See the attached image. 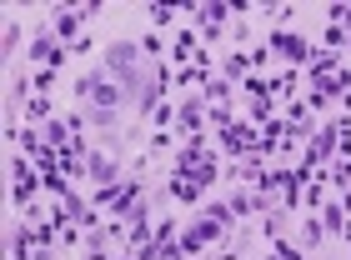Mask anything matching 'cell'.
I'll return each instance as SVG.
<instances>
[{"label":"cell","mask_w":351,"mask_h":260,"mask_svg":"<svg viewBox=\"0 0 351 260\" xmlns=\"http://www.w3.org/2000/svg\"><path fill=\"white\" fill-rule=\"evenodd\" d=\"M106 70L125 90V105H136L141 116H156L161 90H156V70H146V51H141V40H110L106 45Z\"/></svg>","instance_id":"obj_1"},{"label":"cell","mask_w":351,"mask_h":260,"mask_svg":"<svg viewBox=\"0 0 351 260\" xmlns=\"http://www.w3.org/2000/svg\"><path fill=\"white\" fill-rule=\"evenodd\" d=\"M75 95L86 101V120L101 125L106 135H116V120H121V105H125V90L110 80L106 65H90V70L75 80Z\"/></svg>","instance_id":"obj_2"},{"label":"cell","mask_w":351,"mask_h":260,"mask_svg":"<svg viewBox=\"0 0 351 260\" xmlns=\"http://www.w3.org/2000/svg\"><path fill=\"white\" fill-rule=\"evenodd\" d=\"M36 190H45L40 166H36L30 155L15 151V155H10V205H15V210H30V205H36Z\"/></svg>","instance_id":"obj_3"},{"label":"cell","mask_w":351,"mask_h":260,"mask_svg":"<svg viewBox=\"0 0 351 260\" xmlns=\"http://www.w3.org/2000/svg\"><path fill=\"white\" fill-rule=\"evenodd\" d=\"M101 10H106L101 0H86V5H75V10H71V5H60V10H56V21H51V36H56L60 45H81V40H86V36H81V25L90 21V15H101Z\"/></svg>","instance_id":"obj_4"},{"label":"cell","mask_w":351,"mask_h":260,"mask_svg":"<svg viewBox=\"0 0 351 260\" xmlns=\"http://www.w3.org/2000/svg\"><path fill=\"white\" fill-rule=\"evenodd\" d=\"M266 51L286 60V70H301V65H311V40L296 36V30H266Z\"/></svg>","instance_id":"obj_5"},{"label":"cell","mask_w":351,"mask_h":260,"mask_svg":"<svg viewBox=\"0 0 351 260\" xmlns=\"http://www.w3.org/2000/svg\"><path fill=\"white\" fill-rule=\"evenodd\" d=\"M136 260H186L181 255V225L176 220H156V235L141 250H131Z\"/></svg>","instance_id":"obj_6"},{"label":"cell","mask_w":351,"mask_h":260,"mask_svg":"<svg viewBox=\"0 0 351 260\" xmlns=\"http://www.w3.org/2000/svg\"><path fill=\"white\" fill-rule=\"evenodd\" d=\"M186 15L201 25V40H221V36H226V25L236 21L226 0H206V5H186Z\"/></svg>","instance_id":"obj_7"},{"label":"cell","mask_w":351,"mask_h":260,"mask_svg":"<svg viewBox=\"0 0 351 260\" xmlns=\"http://www.w3.org/2000/svg\"><path fill=\"white\" fill-rule=\"evenodd\" d=\"M216 145H226L231 160H251V155H256V145H261V130L251 120H231L226 130H216Z\"/></svg>","instance_id":"obj_8"},{"label":"cell","mask_w":351,"mask_h":260,"mask_svg":"<svg viewBox=\"0 0 351 260\" xmlns=\"http://www.w3.org/2000/svg\"><path fill=\"white\" fill-rule=\"evenodd\" d=\"M221 235H226V225H221V220H211V216H196V220H191L186 231H181V255H186V260H196V250L216 246Z\"/></svg>","instance_id":"obj_9"},{"label":"cell","mask_w":351,"mask_h":260,"mask_svg":"<svg viewBox=\"0 0 351 260\" xmlns=\"http://www.w3.org/2000/svg\"><path fill=\"white\" fill-rule=\"evenodd\" d=\"M151 235H156V231H151V200H141V205L131 210V216H125V246L141 250Z\"/></svg>","instance_id":"obj_10"},{"label":"cell","mask_w":351,"mask_h":260,"mask_svg":"<svg viewBox=\"0 0 351 260\" xmlns=\"http://www.w3.org/2000/svg\"><path fill=\"white\" fill-rule=\"evenodd\" d=\"M176 125L186 130V140L201 135V125H206V101H201V95H186V101L176 105Z\"/></svg>","instance_id":"obj_11"},{"label":"cell","mask_w":351,"mask_h":260,"mask_svg":"<svg viewBox=\"0 0 351 260\" xmlns=\"http://www.w3.org/2000/svg\"><path fill=\"white\" fill-rule=\"evenodd\" d=\"M206 160H211V145H206L201 135H191L181 151H176V175H191L196 166H206Z\"/></svg>","instance_id":"obj_12"},{"label":"cell","mask_w":351,"mask_h":260,"mask_svg":"<svg viewBox=\"0 0 351 260\" xmlns=\"http://www.w3.org/2000/svg\"><path fill=\"white\" fill-rule=\"evenodd\" d=\"M201 55V36L191 25H181V36H176V45H171V65H186V60H196Z\"/></svg>","instance_id":"obj_13"},{"label":"cell","mask_w":351,"mask_h":260,"mask_svg":"<svg viewBox=\"0 0 351 260\" xmlns=\"http://www.w3.org/2000/svg\"><path fill=\"white\" fill-rule=\"evenodd\" d=\"M36 250V225H10V260H30Z\"/></svg>","instance_id":"obj_14"},{"label":"cell","mask_w":351,"mask_h":260,"mask_svg":"<svg viewBox=\"0 0 351 260\" xmlns=\"http://www.w3.org/2000/svg\"><path fill=\"white\" fill-rule=\"evenodd\" d=\"M306 70H311V86H322L326 75H337V70H341V55H331V51H311V65H306Z\"/></svg>","instance_id":"obj_15"},{"label":"cell","mask_w":351,"mask_h":260,"mask_svg":"<svg viewBox=\"0 0 351 260\" xmlns=\"http://www.w3.org/2000/svg\"><path fill=\"white\" fill-rule=\"evenodd\" d=\"M246 75H251V55L231 51L226 60H221V80H231V86H246Z\"/></svg>","instance_id":"obj_16"},{"label":"cell","mask_w":351,"mask_h":260,"mask_svg":"<svg viewBox=\"0 0 351 260\" xmlns=\"http://www.w3.org/2000/svg\"><path fill=\"white\" fill-rule=\"evenodd\" d=\"M166 195H171V200H181V205H196V200H201L206 190H201L196 181H191V175H171V185H166Z\"/></svg>","instance_id":"obj_17"},{"label":"cell","mask_w":351,"mask_h":260,"mask_svg":"<svg viewBox=\"0 0 351 260\" xmlns=\"http://www.w3.org/2000/svg\"><path fill=\"white\" fill-rule=\"evenodd\" d=\"M322 231L326 235H346V205L341 200H326L322 205Z\"/></svg>","instance_id":"obj_18"},{"label":"cell","mask_w":351,"mask_h":260,"mask_svg":"<svg viewBox=\"0 0 351 260\" xmlns=\"http://www.w3.org/2000/svg\"><path fill=\"white\" fill-rule=\"evenodd\" d=\"M322 240H326V231H322V216H311V210H306V220H301V250H316V246H322Z\"/></svg>","instance_id":"obj_19"},{"label":"cell","mask_w":351,"mask_h":260,"mask_svg":"<svg viewBox=\"0 0 351 260\" xmlns=\"http://www.w3.org/2000/svg\"><path fill=\"white\" fill-rule=\"evenodd\" d=\"M201 101H206V105H226V101H231V80L211 75V80L201 86Z\"/></svg>","instance_id":"obj_20"},{"label":"cell","mask_w":351,"mask_h":260,"mask_svg":"<svg viewBox=\"0 0 351 260\" xmlns=\"http://www.w3.org/2000/svg\"><path fill=\"white\" fill-rule=\"evenodd\" d=\"M21 40H25V30H21V21H5V40H0V60H15V51H21Z\"/></svg>","instance_id":"obj_21"},{"label":"cell","mask_w":351,"mask_h":260,"mask_svg":"<svg viewBox=\"0 0 351 260\" xmlns=\"http://www.w3.org/2000/svg\"><path fill=\"white\" fill-rule=\"evenodd\" d=\"M322 40H326V51H331V55H341L346 45H351V30H341V25H326V30H322Z\"/></svg>","instance_id":"obj_22"},{"label":"cell","mask_w":351,"mask_h":260,"mask_svg":"<svg viewBox=\"0 0 351 260\" xmlns=\"http://www.w3.org/2000/svg\"><path fill=\"white\" fill-rule=\"evenodd\" d=\"M246 120L256 125V130L271 125V120H276V116H271V101H246Z\"/></svg>","instance_id":"obj_23"},{"label":"cell","mask_w":351,"mask_h":260,"mask_svg":"<svg viewBox=\"0 0 351 260\" xmlns=\"http://www.w3.org/2000/svg\"><path fill=\"white\" fill-rule=\"evenodd\" d=\"M296 80H301V70H281V75H271V101H276V95H291V90H296Z\"/></svg>","instance_id":"obj_24"},{"label":"cell","mask_w":351,"mask_h":260,"mask_svg":"<svg viewBox=\"0 0 351 260\" xmlns=\"http://www.w3.org/2000/svg\"><path fill=\"white\" fill-rule=\"evenodd\" d=\"M25 116H30V125H45V120H56V116H51V101H45V95H36V101L25 105Z\"/></svg>","instance_id":"obj_25"},{"label":"cell","mask_w":351,"mask_h":260,"mask_svg":"<svg viewBox=\"0 0 351 260\" xmlns=\"http://www.w3.org/2000/svg\"><path fill=\"white\" fill-rule=\"evenodd\" d=\"M146 15H151V30H156V25H171L176 15H186V10H181V5H151Z\"/></svg>","instance_id":"obj_26"},{"label":"cell","mask_w":351,"mask_h":260,"mask_svg":"<svg viewBox=\"0 0 351 260\" xmlns=\"http://www.w3.org/2000/svg\"><path fill=\"white\" fill-rule=\"evenodd\" d=\"M201 216H211V220H221V225H231V220H236V210H231L226 200H211V205L201 210Z\"/></svg>","instance_id":"obj_27"},{"label":"cell","mask_w":351,"mask_h":260,"mask_svg":"<svg viewBox=\"0 0 351 260\" xmlns=\"http://www.w3.org/2000/svg\"><path fill=\"white\" fill-rule=\"evenodd\" d=\"M322 205H326V190H322V181H311L306 185V210H311V216H322Z\"/></svg>","instance_id":"obj_28"},{"label":"cell","mask_w":351,"mask_h":260,"mask_svg":"<svg viewBox=\"0 0 351 260\" xmlns=\"http://www.w3.org/2000/svg\"><path fill=\"white\" fill-rule=\"evenodd\" d=\"M331 185L351 190V160H337V166H331Z\"/></svg>","instance_id":"obj_29"},{"label":"cell","mask_w":351,"mask_h":260,"mask_svg":"<svg viewBox=\"0 0 351 260\" xmlns=\"http://www.w3.org/2000/svg\"><path fill=\"white\" fill-rule=\"evenodd\" d=\"M56 80V70H36V80H30V86H36V95H45V86H51Z\"/></svg>","instance_id":"obj_30"},{"label":"cell","mask_w":351,"mask_h":260,"mask_svg":"<svg viewBox=\"0 0 351 260\" xmlns=\"http://www.w3.org/2000/svg\"><path fill=\"white\" fill-rule=\"evenodd\" d=\"M151 120H156V125H171V120H176V105H156Z\"/></svg>","instance_id":"obj_31"},{"label":"cell","mask_w":351,"mask_h":260,"mask_svg":"<svg viewBox=\"0 0 351 260\" xmlns=\"http://www.w3.org/2000/svg\"><path fill=\"white\" fill-rule=\"evenodd\" d=\"M141 51H146V55H161V36H156V30H151V36L141 40Z\"/></svg>","instance_id":"obj_32"},{"label":"cell","mask_w":351,"mask_h":260,"mask_svg":"<svg viewBox=\"0 0 351 260\" xmlns=\"http://www.w3.org/2000/svg\"><path fill=\"white\" fill-rule=\"evenodd\" d=\"M121 260H136V255H131V250H125V255H121Z\"/></svg>","instance_id":"obj_33"},{"label":"cell","mask_w":351,"mask_h":260,"mask_svg":"<svg viewBox=\"0 0 351 260\" xmlns=\"http://www.w3.org/2000/svg\"><path fill=\"white\" fill-rule=\"evenodd\" d=\"M261 260H276V255H261Z\"/></svg>","instance_id":"obj_34"},{"label":"cell","mask_w":351,"mask_h":260,"mask_svg":"<svg viewBox=\"0 0 351 260\" xmlns=\"http://www.w3.org/2000/svg\"><path fill=\"white\" fill-rule=\"evenodd\" d=\"M346 51H351V45H346Z\"/></svg>","instance_id":"obj_35"}]
</instances>
